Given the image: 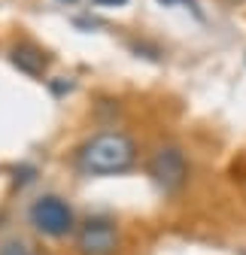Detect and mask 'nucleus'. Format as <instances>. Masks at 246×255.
I'll use <instances>...</instances> for the list:
<instances>
[{
	"label": "nucleus",
	"instance_id": "nucleus-6",
	"mask_svg": "<svg viewBox=\"0 0 246 255\" xmlns=\"http://www.w3.org/2000/svg\"><path fill=\"white\" fill-rule=\"evenodd\" d=\"M0 255H34V252H30V246L21 243V240H9V243L0 246Z\"/></svg>",
	"mask_w": 246,
	"mask_h": 255
},
{
	"label": "nucleus",
	"instance_id": "nucleus-1",
	"mask_svg": "<svg viewBox=\"0 0 246 255\" xmlns=\"http://www.w3.org/2000/svg\"><path fill=\"white\" fill-rule=\"evenodd\" d=\"M73 164L88 176L128 173L137 164V140L128 131H101L82 140L73 152Z\"/></svg>",
	"mask_w": 246,
	"mask_h": 255
},
{
	"label": "nucleus",
	"instance_id": "nucleus-4",
	"mask_svg": "<svg viewBox=\"0 0 246 255\" xmlns=\"http://www.w3.org/2000/svg\"><path fill=\"white\" fill-rule=\"evenodd\" d=\"M73 249L76 255H119L122 231L107 216H88L73 234Z\"/></svg>",
	"mask_w": 246,
	"mask_h": 255
},
{
	"label": "nucleus",
	"instance_id": "nucleus-5",
	"mask_svg": "<svg viewBox=\"0 0 246 255\" xmlns=\"http://www.w3.org/2000/svg\"><path fill=\"white\" fill-rule=\"evenodd\" d=\"M9 61L27 76H43L49 70V52L40 49L37 43H30V40H18L9 49Z\"/></svg>",
	"mask_w": 246,
	"mask_h": 255
},
{
	"label": "nucleus",
	"instance_id": "nucleus-7",
	"mask_svg": "<svg viewBox=\"0 0 246 255\" xmlns=\"http://www.w3.org/2000/svg\"><path fill=\"white\" fill-rule=\"evenodd\" d=\"M95 3H116L119 6V3H125V0H95Z\"/></svg>",
	"mask_w": 246,
	"mask_h": 255
},
{
	"label": "nucleus",
	"instance_id": "nucleus-3",
	"mask_svg": "<svg viewBox=\"0 0 246 255\" xmlns=\"http://www.w3.org/2000/svg\"><path fill=\"white\" fill-rule=\"evenodd\" d=\"M27 219H30V225H34L43 237H52V240L76 234V228H79L73 207L64 198H58V195L37 198L34 204H30V210H27Z\"/></svg>",
	"mask_w": 246,
	"mask_h": 255
},
{
	"label": "nucleus",
	"instance_id": "nucleus-2",
	"mask_svg": "<svg viewBox=\"0 0 246 255\" xmlns=\"http://www.w3.org/2000/svg\"><path fill=\"white\" fill-rule=\"evenodd\" d=\"M146 173L161 195H179L192 179V161L179 143H158L146 158Z\"/></svg>",
	"mask_w": 246,
	"mask_h": 255
}]
</instances>
